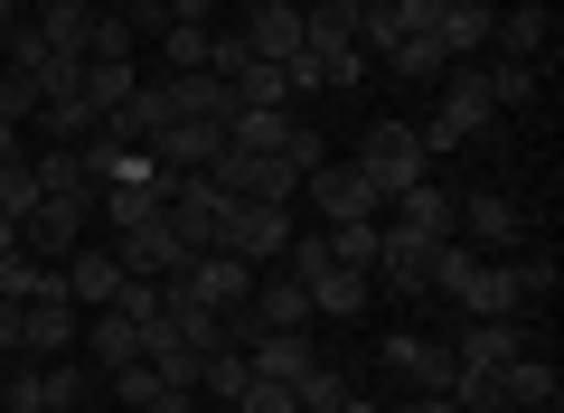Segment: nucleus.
Here are the masks:
<instances>
[{
  "label": "nucleus",
  "instance_id": "1",
  "mask_svg": "<svg viewBox=\"0 0 564 413\" xmlns=\"http://www.w3.org/2000/svg\"><path fill=\"white\" fill-rule=\"evenodd\" d=\"M348 170H358L367 188H377V207H386L395 188L433 178V151H423V132H414V122H367V132H358V151H348Z\"/></svg>",
  "mask_w": 564,
  "mask_h": 413
},
{
  "label": "nucleus",
  "instance_id": "2",
  "mask_svg": "<svg viewBox=\"0 0 564 413\" xmlns=\"http://www.w3.org/2000/svg\"><path fill=\"white\" fill-rule=\"evenodd\" d=\"M499 104H489V76L480 66H443V113L423 122V151H462V141H489Z\"/></svg>",
  "mask_w": 564,
  "mask_h": 413
},
{
  "label": "nucleus",
  "instance_id": "3",
  "mask_svg": "<svg viewBox=\"0 0 564 413\" xmlns=\"http://www.w3.org/2000/svg\"><path fill=\"white\" fill-rule=\"evenodd\" d=\"M292 207H273V197H226V226H217V254H245L263 273V263H282L292 254Z\"/></svg>",
  "mask_w": 564,
  "mask_h": 413
},
{
  "label": "nucleus",
  "instance_id": "4",
  "mask_svg": "<svg viewBox=\"0 0 564 413\" xmlns=\"http://www.w3.org/2000/svg\"><path fill=\"white\" fill-rule=\"evenodd\" d=\"M161 226L180 236V254H217V226H226V188L207 170H180L170 178V207H161Z\"/></svg>",
  "mask_w": 564,
  "mask_h": 413
},
{
  "label": "nucleus",
  "instance_id": "5",
  "mask_svg": "<svg viewBox=\"0 0 564 413\" xmlns=\"http://www.w3.org/2000/svg\"><path fill=\"white\" fill-rule=\"evenodd\" d=\"M292 95H348V85H367V47L358 39H321V29H302V47H292Z\"/></svg>",
  "mask_w": 564,
  "mask_h": 413
},
{
  "label": "nucleus",
  "instance_id": "6",
  "mask_svg": "<svg viewBox=\"0 0 564 413\" xmlns=\"http://www.w3.org/2000/svg\"><path fill=\"white\" fill-rule=\"evenodd\" d=\"M207 178H217L226 197H273V207H292V197H302V170H292L282 151H236V141L207 160Z\"/></svg>",
  "mask_w": 564,
  "mask_h": 413
},
{
  "label": "nucleus",
  "instance_id": "7",
  "mask_svg": "<svg viewBox=\"0 0 564 413\" xmlns=\"http://www.w3.org/2000/svg\"><path fill=\"white\" fill-rule=\"evenodd\" d=\"M76 329H85V311L66 301V273H47L39 292L20 301V357H66V348H76Z\"/></svg>",
  "mask_w": 564,
  "mask_h": 413
},
{
  "label": "nucleus",
  "instance_id": "8",
  "mask_svg": "<svg viewBox=\"0 0 564 413\" xmlns=\"http://www.w3.org/2000/svg\"><path fill=\"white\" fill-rule=\"evenodd\" d=\"M452 236H462L470 254H518V244H527V217H518V197L480 188V197H452Z\"/></svg>",
  "mask_w": 564,
  "mask_h": 413
},
{
  "label": "nucleus",
  "instance_id": "9",
  "mask_svg": "<svg viewBox=\"0 0 564 413\" xmlns=\"http://www.w3.org/2000/svg\"><path fill=\"white\" fill-rule=\"evenodd\" d=\"M452 301H462V319H527V311H536V301H527L518 254H480V263H470V282H462Z\"/></svg>",
  "mask_w": 564,
  "mask_h": 413
},
{
  "label": "nucleus",
  "instance_id": "10",
  "mask_svg": "<svg viewBox=\"0 0 564 413\" xmlns=\"http://www.w3.org/2000/svg\"><path fill=\"white\" fill-rule=\"evenodd\" d=\"M527 348H536V338H527V319H462V338H452V367L499 376V367H518Z\"/></svg>",
  "mask_w": 564,
  "mask_h": 413
},
{
  "label": "nucleus",
  "instance_id": "11",
  "mask_svg": "<svg viewBox=\"0 0 564 413\" xmlns=\"http://www.w3.org/2000/svg\"><path fill=\"white\" fill-rule=\"evenodd\" d=\"M236 47H245V57H263V66H292V47H302V0H245Z\"/></svg>",
  "mask_w": 564,
  "mask_h": 413
},
{
  "label": "nucleus",
  "instance_id": "12",
  "mask_svg": "<svg viewBox=\"0 0 564 413\" xmlns=\"http://www.w3.org/2000/svg\"><path fill=\"white\" fill-rule=\"evenodd\" d=\"M85 217H95V207H76V197H39V207L20 217V244H29L39 263H66V254L85 244Z\"/></svg>",
  "mask_w": 564,
  "mask_h": 413
},
{
  "label": "nucleus",
  "instance_id": "13",
  "mask_svg": "<svg viewBox=\"0 0 564 413\" xmlns=\"http://www.w3.org/2000/svg\"><path fill=\"white\" fill-rule=\"evenodd\" d=\"M377 357H386V376H395V385H414V394H452V348H443V338L395 329Z\"/></svg>",
  "mask_w": 564,
  "mask_h": 413
},
{
  "label": "nucleus",
  "instance_id": "14",
  "mask_svg": "<svg viewBox=\"0 0 564 413\" xmlns=\"http://www.w3.org/2000/svg\"><path fill=\"white\" fill-rule=\"evenodd\" d=\"M302 197L321 207V226H348V217H377V188H367L348 160H321V170L302 178Z\"/></svg>",
  "mask_w": 564,
  "mask_h": 413
},
{
  "label": "nucleus",
  "instance_id": "15",
  "mask_svg": "<svg viewBox=\"0 0 564 413\" xmlns=\"http://www.w3.org/2000/svg\"><path fill=\"white\" fill-rule=\"evenodd\" d=\"M170 122H180V113H170V76H141L132 104H113V113H104V141H141V151H151Z\"/></svg>",
  "mask_w": 564,
  "mask_h": 413
},
{
  "label": "nucleus",
  "instance_id": "16",
  "mask_svg": "<svg viewBox=\"0 0 564 413\" xmlns=\"http://www.w3.org/2000/svg\"><path fill=\"white\" fill-rule=\"evenodd\" d=\"M170 282H188L207 311H245V292H254V263H245V254H188Z\"/></svg>",
  "mask_w": 564,
  "mask_h": 413
},
{
  "label": "nucleus",
  "instance_id": "17",
  "mask_svg": "<svg viewBox=\"0 0 564 413\" xmlns=\"http://www.w3.org/2000/svg\"><path fill=\"white\" fill-rule=\"evenodd\" d=\"M245 367L273 376V385H302V376L321 367V348H311V329H254L245 338Z\"/></svg>",
  "mask_w": 564,
  "mask_h": 413
},
{
  "label": "nucleus",
  "instance_id": "18",
  "mask_svg": "<svg viewBox=\"0 0 564 413\" xmlns=\"http://www.w3.org/2000/svg\"><path fill=\"white\" fill-rule=\"evenodd\" d=\"M386 207H395V236H414V244H443L452 236V188H443V178H414V188H395Z\"/></svg>",
  "mask_w": 564,
  "mask_h": 413
},
{
  "label": "nucleus",
  "instance_id": "19",
  "mask_svg": "<svg viewBox=\"0 0 564 413\" xmlns=\"http://www.w3.org/2000/svg\"><path fill=\"white\" fill-rule=\"evenodd\" d=\"M57 273H66V301H76V311H113V292H122L113 244H76V254H66Z\"/></svg>",
  "mask_w": 564,
  "mask_h": 413
},
{
  "label": "nucleus",
  "instance_id": "20",
  "mask_svg": "<svg viewBox=\"0 0 564 413\" xmlns=\"http://www.w3.org/2000/svg\"><path fill=\"white\" fill-rule=\"evenodd\" d=\"M113 263H122L132 282H170L188 254H180V236H170V226H132V236H113Z\"/></svg>",
  "mask_w": 564,
  "mask_h": 413
},
{
  "label": "nucleus",
  "instance_id": "21",
  "mask_svg": "<svg viewBox=\"0 0 564 413\" xmlns=\"http://www.w3.org/2000/svg\"><path fill=\"white\" fill-rule=\"evenodd\" d=\"M489 20H499L489 0H443V20H433V39H443V57H452V66H470V57L489 47Z\"/></svg>",
  "mask_w": 564,
  "mask_h": 413
},
{
  "label": "nucleus",
  "instance_id": "22",
  "mask_svg": "<svg viewBox=\"0 0 564 413\" xmlns=\"http://www.w3.org/2000/svg\"><path fill=\"white\" fill-rule=\"evenodd\" d=\"M245 319H254V329H311V292H302V282H263V273H254Z\"/></svg>",
  "mask_w": 564,
  "mask_h": 413
},
{
  "label": "nucleus",
  "instance_id": "23",
  "mask_svg": "<svg viewBox=\"0 0 564 413\" xmlns=\"http://www.w3.org/2000/svg\"><path fill=\"white\" fill-rule=\"evenodd\" d=\"M95 20H104L95 0H57V10H39L29 29H39V39L57 47V57H76V66H85V47H95Z\"/></svg>",
  "mask_w": 564,
  "mask_h": 413
},
{
  "label": "nucleus",
  "instance_id": "24",
  "mask_svg": "<svg viewBox=\"0 0 564 413\" xmlns=\"http://www.w3.org/2000/svg\"><path fill=\"white\" fill-rule=\"evenodd\" d=\"M217 151H226V132H217V122H170V132L151 141V160H161L170 178H180V170H207Z\"/></svg>",
  "mask_w": 564,
  "mask_h": 413
},
{
  "label": "nucleus",
  "instance_id": "25",
  "mask_svg": "<svg viewBox=\"0 0 564 413\" xmlns=\"http://www.w3.org/2000/svg\"><path fill=\"white\" fill-rule=\"evenodd\" d=\"M499 385H508V413H555V357H536V348H527L518 357V367H499Z\"/></svg>",
  "mask_w": 564,
  "mask_h": 413
},
{
  "label": "nucleus",
  "instance_id": "26",
  "mask_svg": "<svg viewBox=\"0 0 564 413\" xmlns=\"http://www.w3.org/2000/svg\"><path fill=\"white\" fill-rule=\"evenodd\" d=\"M207 66H217V29L170 20V29H161V76H207Z\"/></svg>",
  "mask_w": 564,
  "mask_h": 413
},
{
  "label": "nucleus",
  "instance_id": "27",
  "mask_svg": "<svg viewBox=\"0 0 564 413\" xmlns=\"http://www.w3.org/2000/svg\"><path fill=\"white\" fill-rule=\"evenodd\" d=\"M85 348H95V367H132L141 357V319H122V311H85Z\"/></svg>",
  "mask_w": 564,
  "mask_h": 413
},
{
  "label": "nucleus",
  "instance_id": "28",
  "mask_svg": "<svg viewBox=\"0 0 564 413\" xmlns=\"http://www.w3.org/2000/svg\"><path fill=\"white\" fill-rule=\"evenodd\" d=\"M39 132L76 151V141H95V132H104V113H95V95L76 85V95H47V104H39Z\"/></svg>",
  "mask_w": 564,
  "mask_h": 413
},
{
  "label": "nucleus",
  "instance_id": "29",
  "mask_svg": "<svg viewBox=\"0 0 564 413\" xmlns=\"http://www.w3.org/2000/svg\"><path fill=\"white\" fill-rule=\"evenodd\" d=\"M489 47H499V57H527V66H536V47H545V0H518L508 20H489Z\"/></svg>",
  "mask_w": 564,
  "mask_h": 413
},
{
  "label": "nucleus",
  "instance_id": "30",
  "mask_svg": "<svg viewBox=\"0 0 564 413\" xmlns=\"http://www.w3.org/2000/svg\"><path fill=\"white\" fill-rule=\"evenodd\" d=\"M423 254H433V244H414V236H395V226H386V236H377V273H367V282H395V292H423Z\"/></svg>",
  "mask_w": 564,
  "mask_h": 413
},
{
  "label": "nucleus",
  "instance_id": "31",
  "mask_svg": "<svg viewBox=\"0 0 564 413\" xmlns=\"http://www.w3.org/2000/svg\"><path fill=\"white\" fill-rule=\"evenodd\" d=\"M141 66L132 57H85V95H95V113H113V104H132Z\"/></svg>",
  "mask_w": 564,
  "mask_h": 413
},
{
  "label": "nucleus",
  "instance_id": "32",
  "mask_svg": "<svg viewBox=\"0 0 564 413\" xmlns=\"http://www.w3.org/2000/svg\"><path fill=\"white\" fill-rule=\"evenodd\" d=\"M480 76H489V104H499V113L536 104V66H527V57H499V66H480Z\"/></svg>",
  "mask_w": 564,
  "mask_h": 413
},
{
  "label": "nucleus",
  "instance_id": "33",
  "mask_svg": "<svg viewBox=\"0 0 564 413\" xmlns=\"http://www.w3.org/2000/svg\"><path fill=\"white\" fill-rule=\"evenodd\" d=\"M0 122H20V132L39 122V76H29V66H10V57H0Z\"/></svg>",
  "mask_w": 564,
  "mask_h": 413
},
{
  "label": "nucleus",
  "instance_id": "34",
  "mask_svg": "<svg viewBox=\"0 0 564 413\" xmlns=\"http://www.w3.org/2000/svg\"><path fill=\"white\" fill-rule=\"evenodd\" d=\"M113 394H122V404H132V413H151V404H161V394H170V376L151 367V357H132V367H113Z\"/></svg>",
  "mask_w": 564,
  "mask_h": 413
},
{
  "label": "nucleus",
  "instance_id": "35",
  "mask_svg": "<svg viewBox=\"0 0 564 413\" xmlns=\"http://www.w3.org/2000/svg\"><path fill=\"white\" fill-rule=\"evenodd\" d=\"M245 385H254V367H245V348H217V357H207V376H198V394H217V404H236Z\"/></svg>",
  "mask_w": 564,
  "mask_h": 413
},
{
  "label": "nucleus",
  "instance_id": "36",
  "mask_svg": "<svg viewBox=\"0 0 564 413\" xmlns=\"http://www.w3.org/2000/svg\"><path fill=\"white\" fill-rule=\"evenodd\" d=\"M282 132H292V113H236V122H226L236 151H282Z\"/></svg>",
  "mask_w": 564,
  "mask_h": 413
},
{
  "label": "nucleus",
  "instance_id": "37",
  "mask_svg": "<svg viewBox=\"0 0 564 413\" xmlns=\"http://www.w3.org/2000/svg\"><path fill=\"white\" fill-rule=\"evenodd\" d=\"M292 404H302V413H339V404H348V376H339V367H311L302 385H292Z\"/></svg>",
  "mask_w": 564,
  "mask_h": 413
},
{
  "label": "nucleus",
  "instance_id": "38",
  "mask_svg": "<svg viewBox=\"0 0 564 413\" xmlns=\"http://www.w3.org/2000/svg\"><path fill=\"white\" fill-rule=\"evenodd\" d=\"M358 10H367V0H302V29H321V39H358Z\"/></svg>",
  "mask_w": 564,
  "mask_h": 413
},
{
  "label": "nucleus",
  "instance_id": "39",
  "mask_svg": "<svg viewBox=\"0 0 564 413\" xmlns=\"http://www.w3.org/2000/svg\"><path fill=\"white\" fill-rule=\"evenodd\" d=\"M386 66H395V76H443V39H433V29H423V39H395V57H386Z\"/></svg>",
  "mask_w": 564,
  "mask_h": 413
},
{
  "label": "nucleus",
  "instance_id": "40",
  "mask_svg": "<svg viewBox=\"0 0 564 413\" xmlns=\"http://www.w3.org/2000/svg\"><path fill=\"white\" fill-rule=\"evenodd\" d=\"M39 207V170L29 160H0V217H29Z\"/></svg>",
  "mask_w": 564,
  "mask_h": 413
},
{
  "label": "nucleus",
  "instance_id": "41",
  "mask_svg": "<svg viewBox=\"0 0 564 413\" xmlns=\"http://www.w3.org/2000/svg\"><path fill=\"white\" fill-rule=\"evenodd\" d=\"M236 413H302V404H292V385H273V376H254V385L236 394Z\"/></svg>",
  "mask_w": 564,
  "mask_h": 413
},
{
  "label": "nucleus",
  "instance_id": "42",
  "mask_svg": "<svg viewBox=\"0 0 564 413\" xmlns=\"http://www.w3.org/2000/svg\"><path fill=\"white\" fill-rule=\"evenodd\" d=\"M386 20H395V39H423V29L443 20V0H386Z\"/></svg>",
  "mask_w": 564,
  "mask_h": 413
},
{
  "label": "nucleus",
  "instance_id": "43",
  "mask_svg": "<svg viewBox=\"0 0 564 413\" xmlns=\"http://www.w3.org/2000/svg\"><path fill=\"white\" fill-rule=\"evenodd\" d=\"M85 57H132V20H95V47Z\"/></svg>",
  "mask_w": 564,
  "mask_h": 413
},
{
  "label": "nucleus",
  "instance_id": "44",
  "mask_svg": "<svg viewBox=\"0 0 564 413\" xmlns=\"http://www.w3.org/2000/svg\"><path fill=\"white\" fill-rule=\"evenodd\" d=\"M207 10H217V0H151V29H170V20H198L207 29Z\"/></svg>",
  "mask_w": 564,
  "mask_h": 413
},
{
  "label": "nucleus",
  "instance_id": "45",
  "mask_svg": "<svg viewBox=\"0 0 564 413\" xmlns=\"http://www.w3.org/2000/svg\"><path fill=\"white\" fill-rule=\"evenodd\" d=\"M0 357H20V301L0 292Z\"/></svg>",
  "mask_w": 564,
  "mask_h": 413
},
{
  "label": "nucleus",
  "instance_id": "46",
  "mask_svg": "<svg viewBox=\"0 0 564 413\" xmlns=\"http://www.w3.org/2000/svg\"><path fill=\"white\" fill-rule=\"evenodd\" d=\"M10 29H29V0H0V47H10Z\"/></svg>",
  "mask_w": 564,
  "mask_h": 413
},
{
  "label": "nucleus",
  "instance_id": "47",
  "mask_svg": "<svg viewBox=\"0 0 564 413\" xmlns=\"http://www.w3.org/2000/svg\"><path fill=\"white\" fill-rule=\"evenodd\" d=\"M0 160H29V151H20V122H0Z\"/></svg>",
  "mask_w": 564,
  "mask_h": 413
},
{
  "label": "nucleus",
  "instance_id": "48",
  "mask_svg": "<svg viewBox=\"0 0 564 413\" xmlns=\"http://www.w3.org/2000/svg\"><path fill=\"white\" fill-rule=\"evenodd\" d=\"M414 413H462V404H452V394H414Z\"/></svg>",
  "mask_w": 564,
  "mask_h": 413
},
{
  "label": "nucleus",
  "instance_id": "49",
  "mask_svg": "<svg viewBox=\"0 0 564 413\" xmlns=\"http://www.w3.org/2000/svg\"><path fill=\"white\" fill-rule=\"evenodd\" d=\"M0 254H20V217H0Z\"/></svg>",
  "mask_w": 564,
  "mask_h": 413
},
{
  "label": "nucleus",
  "instance_id": "50",
  "mask_svg": "<svg viewBox=\"0 0 564 413\" xmlns=\"http://www.w3.org/2000/svg\"><path fill=\"white\" fill-rule=\"evenodd\" d=\"M39 10H57V0H29V20H39Z\"/></svg>",
  "mask_w": 564,
  "mask_h": 413
}]
</instances>
